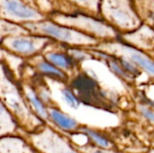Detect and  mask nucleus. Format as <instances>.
<instances>
[{
  "label": "nucleus",
  "mask_w": 154,
  "mask_h": 153,
  "mask_svg": "<svg viewBox=\"0 0 154 153\" xmlns=\"http://www.w3.org/2000/svg\"><path fill=\"white\" fill-rule=\"evenodd\" d=\"M24 1H26V2H28V3H30V4H32V5L35 6V0H24Z\"/></svg>",
  "instance_id": "393cba45"
},
{
  "label": "nucleus",
  "mask_w": 154,
  "mask_h": 153,
  "mask_svg": "<svg viewBox=\"0 0 154 153\" xmlns=\"http://www.w3.org/2000/svg\"><path fill=\"white\" fill-rule=\"evenodd\" d=\"M0 89L1 103L5 106L23 132L27 133H33L46 124L33 113L24 96H22L16 86L5 75L3 69Z\"/></svg>",
  "instance_id": "f257e3e1"
},
{
  "label": "nucleus",
  "mask_w": 154,
  "mask_h": 153,
  "mask_svg": "<svg viewBox=\"0 0 154 153\" xmlns=\"http://www.w3.org/2000/svg\"><path fill=\"white\" fill-rule=\"evenodd\" d=\"M43 56L49 62H51V64H53L60 69L66 72L69 76L70 72H73L75 70L79 63V61L76 60L69 53V51L67 53H63L60 51L58 52L49 51V52H46Z\"/></svg>",
  "instance_id": "4468645a"
},
{
  "label": "nucleus",
  "mask_w": 154,
  "mask_h": 153,
  "mask_svg": "<svg viewBox=\"0 0 154 153\" xmlns=\"http://www.w3.org/2000/svg\"><path fill=\"white\" fill-rule=\"evenodd\" d=\"M61 95H62L63 100L72 109H78L80 106V104H81L80 100L78 98L76 94L72 91V89L69 86L61 89Z\"/></svg>",
  "instance_id": "412c9836"
},
{
  "label": "nucleus",
  "mask_w": 154,
  "mask_h": 153,
  "mask_svg": "<svg viewBox=\"0 0 154 153\" xmlns=\"http://www.w3.org/2000/svg\"><path fill=\"white\" fill-rule=\"evenodd\" d=\"M78 132L85 135L88 139L89 142L95 146L104 149H113L115 147L114 143L106 135L100 133L95 129H91L87 126H81Z\"/></svg>",
  "instance_id": "dca6fc26"
},
{
  "label": "nucleus",
  "mask_w": 154,
  "mask_h": 153,
  "mask_svg": "<svg viewBox=\"0 0 154 153\" xmlns=\"http://www.w3.org/2000/svg\"><path fill=\"white\" fill-rule=\"evenodd\" d=\"M81 103L106 111H114L116 103L104 91L98 81L86 72H79L69 81L68 85Z\"/></svg>",
  "instance_id": "39448f33"
},
{
  "label": "nucleus",
  "mask_w": 154,
  "mask_h": 153,
  "mask_svg": "<svg viewBox=\"0 0 154 153\" xmlns=\"http://www.w3.org/2000/svg\"><path fill=\"white\" fill-rule=\"evenodd\" d=\"M51 41L48 37L32 33L10 35L1 38V47L14 55L32 57L43 51Z\"/></svg>",
  "instance_id": "6e6552de"
},
{
  "label": "nucleus",
  "mask_w": 154,
  "mask_h": 153,
  "mask_svg": "<svg viewBox=\"0 0 154 153\" xmlns=\"http://www.w3.org/2000/svg\"><path fill=\"white\" fill-rule=\"evenodd\" d=\"M18 128H20V126L14 117L8 111L5 106L1 103V137L5 135L17 134L16 132Z\"/></svg>",
  "instance_id": "a211bd4d"
},
{
  "label": "nucleus",
  "mask_w": 154,
  "mask_h": 153,
  "mask_svg": "<svg viewBox=\"0 0 154 153\" xmlns=\"http://www.w3.org/2000/svg\"><path fill=\"white\" fill-rule=\"evenodd\" d=\"M151 146L152 149H154V131L152 133V137H151Z\"/></svg>",
  "instance_id": "b1692460"
},
{
  "label": "nucleus",
  "mask_w": 154,
  "mask_h": 153,
  "mask_svg": "<svg viewBox=\"0 0 154 153\" xmlns=\"http://www.w3.org/2000/svg\"><path fill=\"white\" fill-rule=\"evenodd\" d=\"M79 8L81 12L89 14L95 16H99L100 2L101 0H67Z\"/></svg>",
  "instance_id": "aec40b11"
},
{
  "label": "nucleus",
  "mask_w": 154,
  "mask_h": 153,
  "mask_svg": "<svg viewBox=\"0 0 154 153\" xmlns=\"http://www.w3.org/2000/svg\"><path fill=\"white\" fill-rule=\"evenodd\" d=\"M31 33L48 37L55 41H59L72 47H89L100 42L99 40L81 32L74 28L60 24L49 17L37 22H28L22 23Z\"/></svg>",
  "instance_id": "7ed1b4c3"
},
{
  "label": "nucleus",
  "mask_w": 154,
  "mask_h": 153,
  "mask_svg": "<svg viewBox=\"0 0 154 153\" xmlns=\"http://www.w3.org/2000/svg\"><path fill=\"white\" fill-rule=\"evenodd\" d=\"M137 110L141 115L152 125L154 126V106L147 103H140L137 106Z\"/></svg>",
  "instance_id": "4be33fe9"
},
{
  "label": "nucleus",
  "mask_w": 154,
  "mask_h": 153,
  "mask_svg": "<svg viewBox=\"0 0 154 153\" xmlns=\"http://www.w3.org/2000/svg\"><path fill=\"white\" fill-rule=\"evenodd\" d=\"M50 121L59 129L67 132V133H74L78 132L81 127L80 123H79L75 118L69 116V115L62 112L58 107L53 106L48 107Z\"/></svg>",
  "instance_id": "f8f14e48"
},
{
  "label": "nucleus",
  "mask_w": 154,
  "mask_h": 153,
  "mask_svg": "<svg viewBox=\"0 0 154 153\" xmlns=\"http://www.w3.org/2000/svg\"><path fill=\"white\" fill-rule=\"evenodd\" d=\"M84 48L99 50L107 54L121 57L132 62L143 73L154 78L153 56H151L148 52L139 50L130 44H127L120 41L119 39L111 41H102L96 45Z\"/></svg>",
  "instance_id": "423d86ee"
},
{
  "label": "nucleus",
  "mask_w": 154,
  "mask_h": 153,
  "mask_svg": "<svg viewBox=\"0 0 154 153\" xmlns=\"http://www.w3.org/2000/svg\"><path fill=\"white\" fill-rule=\"evenodd\" d=\"M0 153H41L24 136L5 135L0 138Z\"/></svg>",
  "instance_id": "9b49d317"
},
{
  "label": "nucleus",
  "mask_w": 154,
  "mask_h": 153,
  "mask_svg": "<svg viewBox=\"0 0 154 153\" xmlns=\"http://www.w3.org/2000/svg\"><path fill=\"white\" fill-rule=\"evenodd\" d=\"M23 95L27 100L30 107L33 111V113L39 116L43 122L46 124L50 122L48 106L42 101V99L38 96V94L30 87L23 85Z\"/></svg>",
  "instance_id": "ddd939ff"
},
{
  "label": "nucleus",
  "mask_w": 154,
  "mask_h": 153,
  "mask_svg": "<svg viewBox=\"0 0 154 153\" xmlns=\"http://www.w3.org/2000/svg\"><path fill=\"white\" fill-rule=\"evenodd\" d=\"M99 15L119 33L132 32L143 23L134 0H101Z\"/></svg>",
  "instance_id": "20e7f679"
},
{
  "label": "nucleus",
  "mask_w": 154,
  "mask_h": 153,
  "mask_svg": "<svg viewBox=\"0 0 154 153\" xmlns=\"http://www.w3.org/2000/svg\"><path fill=\"white\" fill-rule=\"evenodd\" d=\"M34 65H35L36 69L40 73H42L45 76H48L51 78H55V79L64 82V83H68L69 81V76L63 70L60 69L59 68H57L56 66H54L53 64L49 62L44 58V56L42 59L36 60Z\"/></svg>",
  "instance_id": "2eb2a0df"
},
{
  "label": "nucleus",
  "mask_w": 154,
  "mask_h": 153,
  "mask_svg": "<svg viewBox=\"0 0 154 153\" xmlns=\"http://www.w3.org/2000/svg\"><path fill=\"white\" fill-rule=\"evenodd\" d=\"M0 14L1 19L20 24L48 18L36 6L24 0H0Z\"/></svg>",
  "instance_id": "1a4fd4ad"
},
{
  "label": "nucleus",
  "mask_w": 154,
  "mask_h": 153,
  "mask_svg": "<svg viewBox=\"0 0 154 153\" xmlns=\"http://www.w3.org/2000/svg\"><path fill=\"white\" fill-rule=\"evenodd\" d=\"M134 3L142 22L154 28V0H134Z\"/></svg>",
  "instance_id": "f3484780"
},
{
  "label": "nucleus",
  "mask_w": 154,
  "mask_h": 153,
  "mask_svg": "<svg viewBox=\"0 0 154 153\" xmlns=\"http://www.w3.org/2000/svg\"><path fill=\"white\" fill-rule=\"evenodd\" d=\"M52 21L74 28L81 32L90 35L100 41L119 39L120 33L101 17L83 12L64 14L53 13L49 17Z\"/></svg>",
  "instance_id": "f03ea898"
},
{
  "label": "nucleus",
  "mask_w": 154,
  "mask_h": 153,
  "mask_svg": "<svg viewBox=\"0 0 154 153\" xmlns=\"http://www.w3.org/2000/svg\"><path fill=\"white\" fill-rule=\"evenodd\" d=\"M25 133L24 137L41 153H83L72 141L46 124L33 133Z\"/></svg>",
  "instance_id": "0eeeda50"
},
{
  "label": "nucleus",
  "mask_w": 154,
  "mask_h": 153,
  "mask_svg": "<svg viewBox=\"0 0 154 153\" xmlns=\"http://www.w3.org/2000/svg\"><path fill=\"white\" fill-rule=\"evenodd\" d=\"M147 153H154V149H151Z\"/></svg>",
  "instance_id": "a878e982"
},
{
  "label": "nucleus",
  "mask_w": 154,
  "mask_h": 153,
  "mask_svg": "<svg viewBox=\"0 0 154 153\" xmlns=\"http://www.w3.org/2000/svg\"><path fill=\"white\" fill-rule=\"evenodd\" d=\"M119 40L143 51H154V28L146 23H143L132 32L120 33Z\"/></svg>",
  "instance_id": "9d476101"
},
{
  "label": "nucleus",
  "mask_w": 154,
  "mask_h": 153,
  "mask_svg": "<svg viewBox=\"0 0 154 153\" xmlns=\"http://www.w3.org/2000/svg\"><path fill=\"white\" fill-rule=\"evenodd\" d=\"M27 33H31V32L23 24L16 23L5 19H1V38L10 35L27 34Z\"/></svg>",
  "instance_id": "6ab92c4d"
},
{
  "label": "nucleus",
  "mask_w": 154,
  "mask_h": 153,
  "mask_svg": "<svg viewBox=\"0 0 154 153\" xmlns=\"http://www.w3.org/2000/svg\"><path fill=\"white\" fill-rule=\"evenodd\" d=\"M74 145L76 146L77 149H79L81 152L83 153H122L114 151L113 149H104V148H100L97 146H95L93 144L87 143V144H83V145H79L77 144L75 142H73Z\"/></svg>",
  "instance_id": "5701e85b"
}]
</instances>
